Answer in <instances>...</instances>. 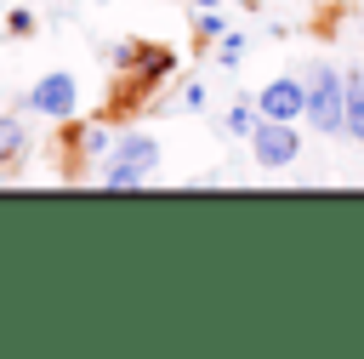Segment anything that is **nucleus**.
<instances>
[{
  "instance_id": "1",
  "label": "nucleus",
  "mask_w": 364,
  "mask_h": 359,
  "mask_svg": "<svg viewBox=\"0 0 364 359\" xmlns=\"http://www.w3.org/2000/svg\"><path fill=\"white\" fill-rule=\"evenodd\" d=\"M114 85H108V120H131L159 103V85L176 74V51L159 40H125L108 51Z\"/></svg>"
},
{
  "instance_id": "2",
  "label": "nucleus",
  "mask_w": 364,
  "mask_h": 359,
  "mask_svg": "<svg viewBox=\"0 0 364 359\" xmlns=\"http://www.w3.org/2000/svg\"><path fill=\"white\" fill-rule=\"evenodd\" d=\"M301 85H307L301 120H307L318 137H341V131H347V80H341V68L307 63V68H301Z\"/></svg>"
},
{
  "instance_id": "3",
  "label": "nucleus",
  "mask_w": 364,
  "mask_h": 359,
  "mask_svg": "<svg viewBox=\"0 0 364 359\" xmlns=\"http://www.w3.org/2000/svg\"><path fill=\"white\" fill-rule=\"evenodd\" d=\"M80 108V80L68 74V68H51V74H40L23 97H17V114H46V120H68Z\"/></svg>"
},
{
  "instance_id": "4",
  "label": "nucleus",
  "mask_w": 364,
  "mask_h": 359,
  "mask_svg": "<svg viewBox=\"0 0 364 359\" xmlns=\"http://www.w3.org/2000/svg\"><path fill=\"white\" fill-rule=\"evenodd\" d=\"M245 142H250V160H256L262 171H284V165L301 160V131H296V120H256Z\"/></svg>"
},
{
  "instance_id": "5",
  "label": "nucleus",
  "mask_w": 364,
  "mask_h": 359,
  "mask_svg": "<svg viewBox=\"0 0 364 359\" xmlns=\"http://www.w3.org/2000/svg\"><path fill=\"white\" fill-rule=\"evenodd\" d=\"M301 108H307L301 74H279V80H267V85L256 91V114H262V120H301Z\"/></svg>"
},
{
  "instance_id": "6",
  "label": "nucleus",
  "mask_w": 364,
  "mask_h": 359,
  "mask_svg": "<svg viewBox=\"0 0 364 359\" xmlns=\"http://www.w3.org/2000/svg\"><path fill=\"white\" fill-rule=\"evenodd\" d=\"M108 160H125V165L154 171V165H159V137H148V131H119L114 148H108Z\"/></svg>"
},
{
  "instance_id": "7",
  "label": "nucleus",
  "mask_w": 364,
  "mask_h": 359,
  "mask_svg": "<svg viewBox=\"0 0 364 359\" xmlns=\"http://www.w3.org/2000/svg\"><path fill=\"white\" fill-rule=\"evenodd\" d=\"M28 160V125L23 114H0V171H17Z\"/></svg>"
},
{
  "instance_id": "8",
  "label": "nucleus",
  "mask_w": 364,
  "mask_h": 359,
  "mask_svg": "<svg viewBox=\"0 0 364 359\" xmlns=\"http://www.w3.org/2000/svg\"><path fill=\"white\" fill-rule=\"evenodd\" d=\"M341 80H347V131L341 137H353L364 148V63H353Z\"/></svg>"
},
{
  "instance_id": "9",
  "label": "nucleus",
  "mask_w": 364,
  "mask_h": 359,
  "mask_svg": "<svg viewBox=\"0 0 364 359\" xmlns=\"http://www.w3.org/2000/svg\"><path fill=\"white\" fill-rule=\"evenodd\" d=\"M97 182H102V188H119V194H131V188H142V182H148V171H142V165H125V160H108Z\"/></svg>"
},
{
  "instance_id": "10",
  "label": "nucleus",
  "mask_w": 364,
  "mask_h": 359,
  "mask_svg": "<svg viewBox=\"0 0 364 359\" xmlns=\"http://www.w3.org/2000/svg\"><path fill=\"white\" fill-rule=\"evenodd\" d=\"M222 28H228V23L216 17V6H205V11L193 17V46H199V51H205V46H216V40H222Z\"/></svg>"
},
{
  "instance_id": "11",
  "label": "nucleus",
  "mask_w": 364,
  "mask_h": 359,
  "mask_svg": "<svg viewBox=\"0 0 364 359\" xmlns=\"http://www.w3.org/2000/svg\"><path fill=\"white\" fill-rule=\"evenodd\" d=\"M262 114H256V103L250 97H233V108H228V137H250V125H256Z\"/></svg>"
},
{
  "instance_id": "12",
  "label": "nucleus",
  "mask_w": 364,
  "mask_h": 359,
  "mask_svg": "<svg viewBox=\"0 0 364 359\" xmlns=\"http://www.w3.org/2000/svg\"><path fill=\"white\" fill-rule=\"evenodd\" d=\"M0 28H6V34H17V40H28V34H34V28H40V17H34V11H28V6H11V11H6V17H0Z\"/></svg>"
},
{
  "instance_id": "13",
  "label": "nucleus",
  "mask_w": 364,
  "mask_h": 359,
  "mask_svg": "<svg viewBox=\"0 0 364 359\" xmlns=\"http://www.w3.org/2000/svg\"><path fill=\"white\" fill-rule=\"evenodd\" d=\"M216 63H222V68H239V63H245V34H228V28H222V40H216Z\"/></svg>"
},
{
  "instance_id": "14",
  "label": "nucleus",
  "mask_w": 364,
  "mask_h": 359,
  "mask_svg": "<svg viewBox=\"0 0 364 359\" xmlns=\"http://www.w3.org/2000/svg\"><path fill=\"white\" fill-rule=\"evenodd\" d=\"M176 108H188V114H193V108H205V85H182V97H176Z\"/></svg>"
},
{
  "instance_id": "15",
  "label": "nucleus",
  "mask_w": 364,
  "mask_h": 359,
  "mask_svg": "<svg viewBox=\"0 0 364 359\" xmlns=\"http://www.w3.org/2000/svg\"><path fill=\"white\" fill-rule=\"evenodd\" d=\"M205 6H222V0H193V11H205Z\"/></svg>"
},
{
  "instance_id": "16",
  "label": "nucleus",
  "mask_w": 364,
  "mask_h": 359,
  "mask_svg": "<svg viewBox=\"0 0 364 359\" xmlns=\"http://www.w3.org/2000/svg\"><path fill=\"white\" fill-rule=\"evenodd\" d=\"M318 6H324V0H318Z\"/></svg>"
}]
</instances>
